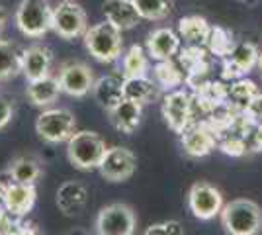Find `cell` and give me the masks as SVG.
<instances>
[{
	"label": "cell",
	"mask_w": 262,
	"mask_h": 235,
	"mask_svg": "<svg viewBox=\"0 0 262 235\" xmlns=\"http://www.w3.org/2000/svg\"><path fill=\"white\" fill-rule=\"evenodd\" d=\"M219 220L227 235H258L262 231V208L249 198H235L223 204Z\"/></svg>",
	"instance_id": "obj_1"
},
{
	"label": "cell",
	"mask_w": 262,
	"mask_h": 235,
	"mask_svg": "<svg viewBox=\"0 0 262 235\" xmlns=\"http://www.w3.org/2000/svg\"><path fill=\"white\" fill-rule=\"evenodd\" d=\"M123 32L118 30L114 24L100 22L90 26L86 34L82 35L84 47L98 63H114L121 57L123 51Z\"/></svg>",
	"instance_id": "obj_2"
},
{
	"label": "cell",
	"mask_w": 262,
	"mask_h": 235,
	"mask_svg": "<svg viewBox=\"0 0 262 235\" xmlns=\"http://www.w3.org/2000/svg\"><path fill=\"white\" fill-rule=\"evenodd\" d=\"M106 141L96 132H75L67 141V159L69 163L78 170H94L100 167L104 153H106Z\"/></svg>",
	"instance_id": "obj_3"
},
{
	"label": "cell",
	"mask_w": 262,
	"mask_h": 235,
	"mask_svg": "<svg viewBox=\"0 0 262 235\" xmlns=\"http://www.w3.org/2000/svg\"><path fill=\"white\" fill-rule=\"evenodd\" d=\"M14 22L26 37H43L53 30V6L49 0H22L16 8Z\"/></svg>",
	"instance_id": "obj_4"
},
{
	"label": "cell",
	"mask_w": 262,
	"mask_h": 235,
	"mask_svg": "<svg viewBox=\"0 0 262 235\" xmlns=\"http://www.w3.org/2000/svg\"><path fill=\"white\" fill-rule=\"evenodd\" d=\"M35 132L45 143H67L69 137L77 132V118L69 108H49L37 116Z\"/></svg>",
	"instance_id": "obj_5"
},
{
	"label": "cell",
	"mask_w": 262,
	"mask_h": 235,
	"mask_svg": "<svg viewBox=\"0 0 262 235\" xmlns=\"http://www.w3.org/2000/svg\"><path fill=\"white\" fill-rule=\"evenodd\" d=\"M94 227L98 235H133L137 227V216L129 204L114 202L100 210Z\"/></svg>",
	"instance_id": "obj_6"
},
{
	"label": "cell",
	"mask_w": 262,
	"mask_h": 235,
	"mask_svg": "<svg viewBox=\"0 0 262 235\" xmlns=\"http://www.w3.org/2000/svg\"><path fill=\"white\" fill-rule=\"evenodd\" d=\"M88 30V18L84 8L73 2V0H65L59 6L53 8V30L55 34L61 39H77L82 37Z\"/></svg>",
	"instance_id": "obj_7"
},
{
	"label": "cell",
	"mask_w": 262,
	"mask_h": 235,
	"mask_svg": "<svg viewBox=\"0 0 262 235\" xmlns=\"http://www.w3.org/2000/svg\"><path fill=\"white\" fill-rule=\"evenodd\" d=\"M176 57H178V65L182 67L186 75V87L194 90L202 82H206V77L209 75L211 65H213V61H211L213 55L209 53L206 45H184V47H180Z\"/></svg>",
	"instance_id": "obj_8"
},
{
	"label": "cell",
	"mask_w": 262,
	"mask_h": 235,
	"mask_svg": "<svg viewBox=\"0 0 262 235\" xmlns=\"http://www.w3.org/2000/svg\"><path fill=\"white\" fill-rule=\"evenodd\" d=\"M223 204H225L223 194L211 182L198 180L188 190V208H190L192 216L202 222H208V220H213L215 216H219Z\"/></svg>",
	"instance_id": "obj_9"
},
{
	"label": "cell",
	"mask_w": 262,
	"mask_h": 235,
	"mask_svg": "<svg viewBox=\"0 0 262 235\" xmlns=\"http://www.w3.org/2000/svg\"><path fill=\"white\" fill-rule=\"evenodd\" d=\"M55 77L61 84V92L67 96H73V98H82V96L90 94L94 89V82H96L94 71L82 61L63 63Z\"/></svg>",
	"instance_id": "obj_10"
},
{
	"label": "cell",
	"mask_w": 262,
	"mask_h": 235,
	"mask_svg": "<svg viewBox=\"0 0 262 235\" xmlns=\"http://www.w3.org/2000/svg\"><path fill=\"white\" fill-rule=\"evenodd\" d=\"M137 170V157L127 147H108L100 163L98 173L108 182H125Z\"/></svg>",
	"instance_id": "obj_11"
},
{
	"label": "cell",
	"mask_w": 262,
	"mask_h": 235,
	"mask_svg": "<svg viewBox=\"0 0 262 235\" xmlns=\"http://www.w3.org/2000/svg\"><path fill=\"white\" fill-rule=\"evenodd\" d=\"M258 47L251 41H239L229 55L221 59V78L223 80H239L245 78L254 67H258Z\"/></svg>",
	"instance_id": "obj_12"
},
{
	"label": "cell",
	"mask_w": 262,
	"mask_h": 235,
	"mask_svg": "<svg viewBox=\"0 0 262 235\" xmlns=\"http://www.w3.org/2000/svg\"><path fill=\"white\" fill-rule=\"evenodd\" d=\"M180 145L188 157L202 159L217 149V135L208 122H194L180 134Z\"/></svg>",
	"instance_id": "obj_13"
},
{
	"label": "cell",
	"mask_w": 262,
	"mask_h": 235,
	"mask_svg": "<svg viewBox=\"0 0 262 235\" xmlns=\"http://www.w3.org/2000/svg\"><path fill=\"white\" fill-rule=\"evenodd\" d=\"M161 112L166 125L174 132L182 134L186 127L192 123V108H190V92L178 89L172 92H166L163 98Z\"/></svg>",
	"instance_id": "obj_14"
},
{
	"label": "cell",
	"mask_w": 262,
	"mask_h": 235,
	"mask_svg": "<svg viewBox=\"0 0 262 235\" xmlns=\"http://www.w3.org/2000/svg\"><path fill=\"white\" fill-rule=\"evenodd\" d=\"M53 69V51L41 44H33L22 49V75L26 80H37L51 75Z\"/></svg>",
	"instance_id": "obj_15"
},
{
	"label": "cell",
	"mask_w": 262,
	"mask_h": 235,
	"mask_svg": "<svg viewBox=\"0 0 262 235\" xmlns=\"http://www.w3.org/2000/svg\"><path fill=\"white\" fill-rule=\"evenodd\" d=\"M182 39L178 32L170 28H157L147 35L145 49L153 61H166V59H174L180 51Z\"/></svg>",
	"instance_id": "obj_16"
},
{
	"label": "cell",
	"mask_w": 262,
	"mask_h": 235,
	"mask_svg": "<svg viewBox=\"0 0 262 235\" xmlns=\"http://www.w3.org/2000/svg\"><path fill=\"white\" fill-rule=\"evenodd\" d=\"M35 198H37L35 184H20L10 180L4 186V208L16 218H24L32 212Z\"/></svg>",
	"instance_id": "obj_17"
},
{
	"label": "cell",
	"mask_w": 262,
	"mask_h": 235,
	"mask_svg": "<svg viewBox=\"0 0 262 235\" xmlns=\"http://www.w3.org/2000/svg\"><path fill=\"white\" fill-rule=\"evenodd\" d=\"M102 12L110 24H114L118 30H133L143 18L135 8L133 0H106L102 4Z\"/></svg>",
	"instance_id": "obj_18"
},
{
	"label": "cell",
	"mask_w": 262,
	"mask_h": 235,
	"mask_svg": "<svg viewBox=\"0 0 262 235\" xmlns=\"http://www.w3.org/2000/svg\"><path fill=\"white\" fill-rule=\"evenodd\" d=\"M141 104L129 100V98H123L118 106H114L112 110H108V118L118 132H121V134H133L139 127V123H141Z\"/></svg>",
	"instance_id": "obj_19"
},
{
	"label": "cell",
	"mask_w": 262,
	"mask_h": 235,
	"mask_svg": "<svg viewBox=\"0 0 262 235\" xmlns=\"http://www.w3.org/2000/svg\"><path fill=\"white\" fill-rule=\"evenodd\" d=\"M59 94H63L61 92V84H59L57 77H53V75L37 78V80H30L28 87H26L28 100L32 102L33 106H37V108L51 106L53 102H57Z\"/></svg>",
	"instance_id": "obj_20"
},
{
	"label": "cell",
	"mask_w": 262,
	"mask_h": 235,
	"mask_svg": "<svg viewBox=\"0 0 262 235\" xmlns=\"http://www.w3.org/2000/svg\"><path fill=\"white\" fill-rule=\"evenodd\" d=\"M92 94L100 104V108H104L108 112L123 100V78L116 77V75H104V77L96 78Z\"/></svg>",
	"instance_id": "obj_21"
},
{
	"label": "cell",
	"mask_w": 262,
	"mask_h": 235,
	"mask_svg": "<svg viewBox=\"0 0 262 235\" xmlns=\"http://www.w3.org/2000/svg\"><path fill=\"white\" fill-rule=\"evenodd\" d=\"M211 34V24L204 16H184L178 20V35L186 45H206Z\"/></svg>",
	"instance_id": "obj_22"
},
{
	"label": "cell",
	"mask_w": 262,
	"mask_h": 235,
	"mask_svg": "<svg viewBox=\"0 0 262 235\" xmlns=\"http://www.w3.org/2000/svg\"><path fill=\"white\" fill-rule=\"evenodd\" d=\"M151 78L163 92H172V90H178L184 84L186 75L174 59H166V61H157L155 63L153 71H151Z\"/></svg>",
	"instance_id": "obj_23"
},
{
	"label": "cell",
	"mask_w": 262,
	"mask_h": 235,
	"mask_svg": "<svg viewBox=\"0 0 262 235\" xmlns=\"http://www.w3.org/2000/svg\"><path fill=\"white\" fill-rule=\"evenodd\" d=\"M159 94H161V89L151 77L123 78V98H129L141 106H147L157 100Z\"/></svg>",
	"instance_id": "obj_24"
},
{
	"label": "cell",
	"mask_w": 262,
	"mask_h": 235,
	"mask_svg": "<svg viewBox=\"0 0 262 235\" xmlns=\"http://www.w3.org/2000/svg\"><path fill=\"white\" fill-rule=\"evenodd\" d=\"M121 78H137V77H149L151 65H149V53L141 45L133 44L121 53Z\"/></svg>",
	"instance_id": "obj_25"
},
{
	"label": "cell",
	"mask_w": 262,
	"mask_h": 235,
	"mask_svg": "<svg viewBox=\"0 0 262 235\" xmlns=\"http://www.w3.org/2000/svg\"><path fill=\"white\" fill-rule=\"evenodd\" d=\"M86 204V188L80 182H65L57 190V206L65 216H77Z\"/></svg>",
	"instance_id": "obj_26"
},
{
	"label": "cell",
	"mask_w": 262,
	"mask_h": 235,
	"mask_svg": "<svg viewBox=\"0 0 262 235\" xmlns=\"http://www.w3.org/2000/svg\"><path fill=\"white\" fill-rule=\"evenodd\" d=\"M8 177L12 182L35 184L41 177V163L33 155H20L12 159L8 165Z\"/></svg>",
	"instance_id": "obj_27"
},
{
	"label": "cell",
	"mask_w": 262,
	"mask_h": 235,
	"mask_svg": "<svg viewBox=\"0 0 262 235\" xmlns=\"http://www.w3.org/2000/svg\"><path fill=\"white\" fill-rule=\"evenodd\" d=\"M22 73V51L18 45L0 39V80H10Z\"/></svg>",
	"instance_id": "obj_28"
},
{
	"label": "cell",
	"mask_w": 262,
	"mask_h": 235,
	"mask_svg": "<svg viewBox=\"0 0 262 235\" xmlns=\"http://www.w3.org/2000/svg\"><path fill=\"white\" fill-rule=\"evenodd\" d=\"M260 90L256 87V82H252L249 78H239L233 80V84L227 87V104L235 112H243L247 108V104L258 94Z\"/></svg>",
	"instance_id": "obj_29"
},
{
	"label": "cell",
	"mask_w": 262,
	"mask_h": 235,
	"mask_svg": "<svg viewBox=\"0 0 262 235\" xmlns=\"http://www.w3.org/2000/svg\"><path fill=\"white\" fill-rule=\"evenodd\" d=\"M235 45H237V41H235V35L231 30L223 28V26H211V34H209V39L206 44L211 55L225 59L233 51Z\"/></svg>",
	"instance_id": "obj_30"
},
{
	"label": "cell",
	"mask_w": 262,
	"mask_h": 235,
	"mask_svg": "<svg viewBox=\"0 0 262 235\" xmlns=\"http://www.w3.org/2000/svg\"><path fill=\"white\" fill-rule=\"evenodd\" d=\"M135 8L143 20L161 22L172 10V0H133Z\"/></svg>",
	"instance_id": "obj_31"
},
{
	"label": "cell",
	"mask_w": 262,
	"mask_h": 235,
	"mask_svg": "<svg viewBox=\"0 0 262 235\" xmlns=\"http://www.w3.org/2000/svg\"><path fill=\"white\" fill-rule=\"evenodd\" d=\"M143 235H184V227L178 220H166L161 224L149 225Z\"/></svg>",
	"instance_id": "obj_32"
},
{
	"label": "cell",
	"mask_w": 262,
	"mask_h": 235,
	"mask_svg": "<svg viewBox=\"0 0 262 235\" xmlns=\"http://www.w3.org/2000/svg\"><path fill=\"white\" fill-rule=\"evenodd\" d=\"M20 225H22V218H16L6 208H0V235H14Z\"/></svg>",
	"instance_id": "obj_33"
},
{
	"label": "cell",
	"mask_w": 262,
	"mask_h": 235,
	"mask_svg": "<svg viewBox=\"0 0 262 235\" xmlns=\"http://www.w3.org/2000/svg\"><path fill=\"white\" fill-rule=\"evenodd\" d=\"M243 114L247 116L249 122L262 123V92H258V94L247 104V108L243 110Z\"/></svg>",
	"instance_id": "obj_34"
},
{
	"label": "cell",
	"mask_w": 262,
	"mask_h": 235,
	"mask_svg": "<svg viewBox=\"0 0 262 235\" xmlns=\"http://www.w3.org/2000/svg\"><path fill=\"white\" fill-rule=\"evenodd\" d=\"M14 118V104L8 98L0 96V130L6 127Z\"/></svg>",
	"instance_id": "obj_35"
},
{
	"label": "cell",
	"mask_w": 262,
	"mask_h": 235,
	"mask_svg": "<svg viewBox=\"0 0 262 235\" xmlns=\"http://www.w3.org/2000/svg\"><path fill=\"white\" fill-rule=\"evenodd\" d=\"M14 235H39V231H37L33 225L22 224L16 231H14Z\"/></svg>",
	"instance_id": "obj_36"
},
{
	"label": "cell",
	"mask_w": 262,
	"mask_h": 235,
	"mask_svg": "<svg viewBox=\"0 0 262 235\" xmlns=\"http://www.w3.org/2000/svg\"><path fill=\"white\" fill-rule=\"evenodd\" d=\"M6 24H8V12H6V8H4V6H0V34L4 32Z\"/></svg>",
	"instance_id": "obj_37"
},
{
	"label": "cell",
	"mask_w": 262,
	"mask_h": 235,
	"mask_svg": "<svg viewBox=\"0 0 262 235\" xmlns=\"http://www.w3.org/2000/svg\"><path fill=\"white\" fill-rule=\"evenodd\" d=\"M4 186H6V184L0 182V208H4Z\"/></svg>",
	"instance_id": "obj_38"
},
{
	"label": "cell",
	"mask_w": 262,
	"mask_h": 235,
	"mask_svg": "<svg viewBox=\"0 0 262 235\" xmlns=\"http://www.w3.org/2000/svg\"><path fill=\"white\" fill-rule=\"evenodd\" d=\"M258 69H260V73H262V53H260V57H258Z\"/></svg>",
	"instance_id": "obj_39"
},
{
	"label": "cell",
	"mask_w": 262,
	"mask_h": 235,
	"mask_svg": "<svg viewBox=\"0 0 262 235\" xmlns=\"http://www.w3.org/2000/svg\"><path fill=\"white\" fill-rule=\"evenodd\" d=\"M241 2H247V4H251V2H254V0H241Z\"/></svg>",
	"instance_id": "obj_40"
}]
</instances>
